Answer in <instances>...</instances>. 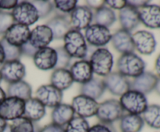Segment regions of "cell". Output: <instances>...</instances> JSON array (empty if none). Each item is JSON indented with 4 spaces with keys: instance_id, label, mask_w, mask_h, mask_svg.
<instances>
[{
    "instance_id": "1",
    "label": "cell",
    "mask_w": 160,
    "mask_h": 132,
    "mask_svg": "<svg viewBox=\"0 0 160 132\" xmlns=\"http://www.w3.org/2000/svg\"><path fill=\"white\" fill-rule=\"evenodd\" d=\"M63 49L71 58L85 59L88 54V44L81 31L70 29L63 37Z\"/></svg>"
},
{
    "instance_id": "2",
    "label": "cell",
    "mask_w": 160,
    "mask_h": 132,
    "mask_svg": "<svg viewBox=\"0 0 160 132\" xmlns=\"http://www.w3.org/2000/svg\"><path fill=\"white\" fill-rule=\"evenodd\" d=\"M146 64L134 52L123 54L117 62V71L127 78L135 79L145 71Z\"/></svg>"
},
{
    "instance_id": "3",
    "label": "cell",
    "mask_w": 160,
    "mask_h": 132,
    "mask_svg": "<svg viewBox=\"0 0 160 132\" xmlns=\"http://www.w3.org/2000/svg\"><path fill=\"white\" fill-rule=\"evenodd\" d=\"M88 61L94 74L106 77L112 72L114 65L113 55L106 48H96L92 53Z\"/></svg>"
},
{
    "instance_id": "4",
    "label": "cell",
    "mask_w": 160,
    "mask_h": 132,
    "mask_svg": "<svg viewBox=\"0 0 160 132\" xmlns=\"http://www.w3.org/2000/svg\"><path fill=\"white\" fill-rule=\"evenodd\" d=\"M119 102L123 111L130 114L142 115L148 106L146 95L131 89L120 96Z\"/></svg>"
},
{
    "instance_id": "5",
    "label": "cell",
    "mask_w": 160,
    "mask_h": 132,
    "mask_svg": "<svg viewBox=\"0 0 160 132\" xmlns=\"http://www.w3.org/2000/svg\"><path fill=\"white\" fill-rule=\"evenodd\" d=\"M123 110L119 100L110 99L98 103V110L95 116L100 123L106 124H112L114 122L120 121L123 115Z\"/></svg>"
},
{
    "instance_id": "6",
    "label": "cell",
    "mask_w": 160,
    "mask_h": 132,
    "mask_svg": "<svg viewBox=\"0 0 160 132\" xmlns=\"http://www.w3.org/2000/svg\"><path fill=\"white\" fill-rule=\"evenodd\" d=\"M15 23L30 26L38 21L40 19L37 9L31 1H22L18 2L11 11Z\"/></svg>"
},
{
    "instance_id": "7",
    "label": "cell",
    "mask_w": 160,
    "mask_h": 132,
    "mask_svg": "<svg viewBox=\"0 0 160 132\" xmlns=\"http://www.w3.org/2000/svg\"><path fill=\"white\" fill-rule=\"evenodd\" d=\"M111 31L109 28L101 25L91 24L84 31V38L88 44L97 48H104L112 39Z\"/></svg>"
},
{
    "instance_id": "8",
    "label": "cell",
    "mask_w": 160,
    "mask_h": 132,
    "mask_svg": "<svg viewBox=\"0 0 160 132\" xmlns=\"http://www.w3.org/2000/svg\"><path fill=\"white\" fill-rule=\"evenodd\" d=\"M24 107V100L7 96L0 105V116L6 121H13L23 116Z\"/></svg>"
},
{
    "instance_id": "9",
    "label": "cell",
    "mask_w": 160,
    "mask_h": 132,
    "mask_svg": "<svg viewBox=\"0 0 160 132\" xmlns=\"http://www.w3.org/2000/svg\"><path fill=\"white\" fill-rule=\"evenodd\" d=\"M134 50L143 55H151L156 49V39L152 32L145 30H138L132 34Z\"/></svg>"
},
{
    "instance_id": "10",
    "label": "cell",
    "mask_w": 160,
    "mask_h": 132,
    "mask_svg": "<svg viewBox=\"0 0 160 132\" xmlns=\"http://www.w3.org/2000/svg\"><path fill=\"white\" fill-rule=\"evenodd\" d=\"M70 105L75 114L84 119L95 116L98 107L97 100L82 94L74 96Z\"/></svg>"
},
{
    "instance_id": "11",
    "label": "cell",
    "mask_w": 160,
    "mask_h": 132,
    "mask_svg": "<svg viewBox=\"0 0 160 132\" xmlns=\"http://www.w3.org/2000/svg\"><path fill=\"white\" fill-rule=\"evenodd\" d=\"M62 92L51 84L41 85L35 93L36 99H38L45 107L52 109L62 102Z\"/></svg>"
},
{
    "instance_id": "12",
    "label": "cell",
    "mask_w": 160,
    "mask_h": 132,
    "mask_svg": "<svg viewBox=\"0 0 160 132\" xmlns=\"http://www.w3.org/2000/svg\"><path fill=\"white\" fill-rule=\"evenodd\" d=\"M102 80L106 89L114 96H121L131 89V81L118 71H112Z\"/></svg>"
},
{
    "instance_id": "13",
    "label": "cell",
    "mask_w": 160,
    "mask_h": 132,
    "mask_svg": "<svg viewBox=\"0 0 160 132\" xmlns=\"http://www.w3.org/2000/svg\"><path fill=\"white\" fill-rule=\"evenodd\" d=\"M69 21L72 29L81 31L92 24L94 12L87 6H78L70 13Z\"/></svg>"
},
{
    "instance_id": "14",
    "label": "cell",
    "mask_w": 160,
    "mask_h": 132,
    "mask_svg": "<svg viewBox=\"0 0 160 132\" xmlns=\"http://www.w3.org/2000/svg\"><path fill=\"white\" fill-rule=\"evenodd\" d=\"M2 79L9 84L23 80L26 75L25 65L20 60L6 61L0 68Z\"/></svg>"
},
{
    "instance_id": "15",
    "label": "cell",
    "mask_w": 160,
    "mask_h": 132,
    "mask_svg": "<svg viewBox=\"0 0 160 132\" xmlns=\"http://www.w3.org/2000/svg\"><path fill=\"white\" fill-rule=\"evenodd\" d=\"M33 61L36 68L42 71L54 70L57 64V52L49 46L39 49L34 54Z\"/></svg>"
},
{
    "instance_id": "16",
    "label": "cell",
    "mask_w": 160,
    "mask_h": 132,
    "mask_svg": "<svg viewBox=\"0 0 160 132\" xmlns=\"http://www.w3.org/2000/svg\"><path fill=\"white\" fill-rule=\"evenodd\" d=\"M30 34L31 30L29 26L14 23L5 33L2 36V39H4L9 44L21 48L28 41Z\"/></svg>"
},
{
    "instance_id": "17",
    "label": "cell",
    "mask_w": 160,
    "mask_h": 132,
    "mask_svg": "<svg viewBox=\"0 0 160 132\" xmlns=\"http://www.w3.org/2000/svg\"><path fill=\"white\" fill-rule=\"evenodd\" d=\"M51 29L46 24L38 25L31 30L28 42L36 50L48 47L53 40Z\"/></svg>"
},
{
    "instance_id": "18",
    "label": "cell",
    "mask_w": 160,
    "mask_h": 132,
    "mask_svg": "<svg viewBox=\"0 0 160 132\" xmlns=\"http://www.w3.org/2000/svg\"><path fill=\"white\" fill-rule=\"evenodd\" d=\"M140 23L149 29H160V6L156 4L145 5L138 9Z\"/></svg>"
},
{
    "instance_id": "19",
    "label": "cell",
    "mask_w": 160,
    "mask_h": 132,
    "mask_svg": "<svg viewBox=\"0 0 160 132\" xmlns=\"http://www.w3.org/2000/svg\"><path fill=\"white\" fill-rule=\"evenodd\" d=\"M70 72L71 74L73 82L78 83H86L93 78L94 72L92 71L90 62L87 59L78 60L70 65Z\"/></svg>"
},
{
    "instance_id": "20",
    "label": "cell",
    "mask_w": 160,
    "mask_h": 132,
    "mask_svg": "<svg viewBox=\"0 0 160 132\" xmlns=\"http://www.w3.org/2000/svg\"><path fill=\"white\" fill-rule=\"evenodd\" d=\"M111 43L114 49L121 54L134 52V45L131 32L119 29L112 35Z\"/></svg>"
},
{
    "instance_id": "21",
    "label": "cell",
    "mask_w": 160,
    "mask_h": 132,
    "mask_svg": "<svg viewBox=\"0 0 160 132\" xmlns=\"http://www.w3.org/2000/svg\"><path fill=\"white\" fill-rule=\"evenodd\" d=\"M159 78L152 71H144L131 82V89L146 95L154 91Z\"/></svg>"
},
{
    "instance_id": "22",
    "label": "cell",
    "mask_w": 160,
    "mask_h": 132,
    "mask_svg": "<svg viewBox=\"0 0 160 132\" xmlns=\"http://www.w3.org/2000/svg\"><path fill=\"white\" fill-rule=\"evenodd\" d=\"M118 19L121 29L126 30L129 32L134 30L140 24L138 9L128 4L123 9L119 11Z\"/></svg>"
},
{
    "instance_id": "23",
    "label": "cell",
    "mask_w": 160,
    "mask_h": 132,
    "mask_svg": "<svg viewBox=\"0 0 160 132\" xmlns=\"http://www.w3.org/2000/svg\"><path fill=\"white\" fill-rule=\"evenodd\" d=\"M46 25L51 29L53 38L56 40L63 39L67 32L72 29L68 17L60 14H56L55 16L50 19Z\"/></svg>"
},
{
    "instance_id": "24",
    "label": "cell",
    "mask_w": 160,
    "mask_h": 132,
    "mask_svg": "<svg viewBox=\"0 0 160 132\" xmlns=\"http://www.w3.org/2000/svg\"><path fill=\"white\" fill-rule=\"evenodd\" d=\"M74 116L75 113L72 106L61 102L52 109L51 113L52 123L64 127Z\"/></svg>"
},
{
    "instance_id": "25",
    "label": "cell",
    "mask_w": 160,
    "mask_h": 132,
    "mask_svg": "<svg viewBox=\"0 0 160 132\" xmlns=\"http://www.w3.org/2000/svg\"><path fill=\"white\" fill-rule=\"evenodd\" d=\"M46 113V107L35 97H31L25 101L23 116L32 122L36 123L41 121Z\"/></svg>"
},
{
    "instance_id": "26",
    "label": "cell",
    "mask_w": 160,
    "mask_h": 132,
    "mask_svg": "<svg viewBox=\"0 0 160 132\" xmlns=\"http://www.w3.org/2000/svg\"><path fill=\"white\" fill-rule=\"evenodd\" d=\"M73 83V79L68 68H55L50 76V84L62 92L70 88Z\"/></svg>"
},
{
    "instance_id": "27",
    "label": "cell",
    "mask_w": 160,
    "mask_h": 132,
    "mask_svg": "<svg viewBox=\"0 0 160 132\" xmlns=\"http://www.w3.org/2000/svg\"><path fill=\"white\" fill-rule=\"evenodd\" d=\"M145 122L142 115L126 113L120 119L119 127L121 132H141Z\"/></svg>"
},
{
    "instance_id": "28",
    "label": "cell",
    "mask_w": 160,
    "mask_h": 132,
    "mask_svg": "<svg viewBox=\"0 0 160 132\" xmlns=\"http://www.w3.org/2000/svg\"><path fill=\"white\" fill-rule=\"evenodd\" d=\"M106 90L102 79L93 77L90 81L81 85L80 91L81 94L97 100L102 96Z\"/></svg>"
},
{
    "instance_id": "29",
    "label": "cell",
    "mask_w": 160,
    "mask_h": 132,
    "mask_svg": "<svg viewBox=\"0 0 160 132\" xmlns=\"http://www.w3.org/2000/svg\"><path fill=\"white\" fill-rule=\"evenodd\" d=\"M7 96L17 97L20 99L27 101L31 98L32 88L31 85L26 81L21 80L14 83L9 84L6 90Z\"/></svg>"
},
{
    "instance_id": "30",
    "label": "cell",
    "mask_w": 160,
    "mask_h": 132,
    "mask_svg": "<svg viewBox=\"0 0 160 132\" xmlns=\"http://www.w3.org/2000/svg\"><path fill=\"white\" fill-rule=\"evenodd\" d=\"M93 20L96 24L109 28V26L113 25V23L117 20V15L114 10L105 5L95 10Z\"/></svg>"
},
{
    "instance_id": "31",
    "label": "cell",
    "mask_w": 160,
    "mask_h": 132,
    "mask_svg": "<svg viewBox=\"0 0 160 132\" xmlns=\"http://www.w3.org/2000/svg\"><path fill=\"white\" fill-rule=\"evenodd\" d=\"M142 115L144 122L148 127L156 130H160V105H148Z\"/></svg>"
},
{
    "instance_id": "32",
    "label": "cell",
    "mask_w": 160,
    "mask_h": 132,
    "mask_svg": "<svg viewBox=\"0 0 160 132\" xmlns=\"http://www.w3.org/2000/svg\"><path fill=\"white\" fill-rule=\"evenodd\" d=\"M10 132H38L35 123L32 122L24 116L12 121L9 124Z\"/></svg>"
},
{
    "instance_id": "33",
    "label": "cell",
    "mask_w": 160,
    "mask_h": 132,
    "mask_svg": "<svg viewBox=\"0 0 160 132\" xmlns=\"http://www.w3.org/2000/svg\"><path fill=\"white\" fill-rule=\"evenodd\" d=\"M90 125L88 121L81 116H75L64 127L65 132H88Z\"/></svg>"
},
{
    "instance_id": "34",
    "label": "cell",
    "mask_w": 160,
    "mask_h": 132,
    "mask_svg": "<svg viewBox=\"0 0 160 132\" xmlns=\"http://www.w3.org/2000/svg\"><path fill=\"white\" fill-rule=\"evenodd\" d=\"M54 9L57 10V14L66 16L70 15V12L78 6L77 0H55L52 2Z\"/></svg>"
},
{
    "instance_id": "35",
    "label": "cell",
    "mask_w": 160,
    "mask_h": 132,
    "mask_svg": "<svg viewBox=\"0 0 160 132\" xmlns=\"http://www.w3.org/2000/svg\"><path fill=\"white\" fill-rule=\"evenodd\" d=\"M0 41H1L2 45L3 47V50H4L6 61L20 60V57L22 56L21 48L9 44L2 38L0 40Z\"/></svg>"
},
{
    "instance_id": "36",
    "label": "cell",
    "mask_w": 160,
    "mask_h": 132,
    "mask_svg": "<svg viewBox=\"0 0 160 132\" xmlns=\"http://www.w3.org/2000/svg\"><path fill=\"white\" fill-rule=\"evenodd\" d=\"M33 3L35 8L37 9L40 18H45L48 16L52 11L54 9L52 2L50 1H31Z\"/></svg>"
},
{
    "instance_id": "37",
    "label": "cell",
    "mask_w": 160,
    "mask_h": 132,
    "mask_svg": "<svg viewBox=\"0 0 160 132\" xmlns=\"http://www.w3.org/2000/svg\"><path fill=\"white\" fill-rule=\"evenodd\" d=\"M15 23L11 12L0 10V35H4L7 30Z\"/></svg>"
},
{
    "instance_id": "38",
    "label": "cell",
    "mask_w": 160,
    "mask_h": 132,
    "mask_svg": "<svg viewBox=\"0 0 160 132\" xmlns=\"http://www.w3.org/2000/svg\"><path fill=\"white\" fill-rule=\"evenodd\" d=\"M56 51L57 52V64L56 68H67V67L70 66L72 58L62 47L56 48Z\"/></svg>"
},
{
    "instance_id": "39",
    "label": "cell",
    "mask_w": 160,
    "mask_h": 132,
    "mask_svg": "<svg viewBox=\"0 0 160 132\" xmlns=\"http://www.w3.org/2000/svg\"><path fill=\"white\" fill-rule=\"evenodd\" d=\"M88 132H116L112 124L98 123L90 127Z\"/></svg>"
},
{
    "instance_id": "40",
    "label": "cell",
    "mask_w": 160,
    "mask_h": 132,
    "mask_svg": "<svg viewBox=\"0 0 160 132\" xmlns=\"http://www.w3.org/2000/svg\"><path fill=\"white\" fill-rule=\"evenodd\" d=\"M106 5L110 9L116 10H121L127 6L126 0H106Z\"/></svg>"
},
{
    "instance_id": "41",
    "label": "cell",
    "mask_w": 160,
    "mask_h": 132,
    "mask_svg": "<svg viewBox=\"0 0 160 132\" xmlns=\"http://www.w3.org/2000/svg\"><path fill=\"white\" fill-rule=\"evenodd\" d=\"M18 2L17 0H0V10L12 11L17 6Z\"/></svg>"
},
{
    "instance_id": "42",
    "label": "cell",
    "mask_w": 160,
    "mask_h": 132,
    "mask_svg": "<svg viewBox=\"0 0 160 132\" xmlns=\"http://www.w3.org/2000/svg\"><path fill=\"white\" fill-rule=\"evenodd\" d=\"M38 132H65V129L63 127L50 123L39 129Z\"/></svg>"
},
{
    "instance_id": "43",
    "label": "cell",
    "mask_w": 160,
    "mask_h": 132,
    "mask_svg": "<svg viewBox=\"0 0 160 132\" xmlns=\"http://www.w3.org/2000/svg\"><path fill=\"white\" fill-rule=\"evenodd\" d=\"M21 52H22V55H25L28 56V57H34V54L36 53V51L38 50H36L35 48H33L32 46L31 45V43L29 42H27L26 43L23 45L21 47Z\"/></svg>"
},
{
    "instance_id": "44",
    "label": "cell",
    "mask_w": 160,
    "mask_h": 132,
    "mask_svg": "<svg viewBox=\"0 0 160 132\" xmlns=\"http://www.w3.org/2000/svg\"><path fill=\"white\" fill-rule=\"evenodd\" d=\"M85 6H87L89 9L95 11L106 5V2L104 0H92V1L88 0V1L85 2Z\"/></svg>"
},
{
    "instance_id": "45",
    "label": "cell",
    "mask_w": 160,
    "mask_h": 132,
    "mask_svg": "<svg viewBox=\"0 0 160 132\" xmlns=\"http://www.w3.org/2000/svg\"><path fill=\"white\" fill-rule=\"evenodd\" d=\"M148 3H150L149 1H145V0H130V1H127V4L137 9L143 7V6L148 4Z\"/></svg>"
},
{
    "instance_id": "46",
    "label": "cell",
    "mask_w": 160,
    "mask_h": 132,
    "mask_svg": "<svg viewBox=\"0 0 160 132\" xmlns=\"http://www.w3.org/2000/svg\"><path fill=\"white\" fill-rule=\"evenodd\" d=\"M155 72H156V76L158 78H160V54L157 56L155 61V66H154Z\"/></svg>"
},
{
    "instance_id": "47",
    "label": "cell",
    "mask_w": 160,
    "mask_h": 132,
    "mask_svg": "<svg viewBox=\"0 0 160 132\" xmlns=\"http://www.w3.org/2000/svg\"><path fill=\"white\" fill-rule=\"evenodd\" d=\"M5 61H6V58H5L4 50H3V47L2 45L1 41H0V68L4 64Z\"/></svg>"
},
{
    "instance_id": "48",
    "label": "cell",
    "mask_w": 160,
    "mask_h": 132,
    "mask_svg": "<svg viewBox=\"0 0 160 132\" xmlns=\"http://www.w3.org/2000/svg\"><path fill=\"white\" fill-rule=\"evenodd\" d=\"M8 123L7 121H5L3 118H2L0 116V132H3L6 129V127H8Z\"/></svg>"
},
{
    "instance_id": "49",
    "label": "cell",
    "mask_w": 160,
    "mask_h": 132,
    "mask_svg": "<svg viewBox=\"0 0 160 132\" xmlns=\"http://www.w3.org/2000/svg\"><path fill=\"white\" fill-rule=\"evenodd\" d=\"M7 97V95H6V93L4 91L2 87H0V105L2 104V102L5 100V99Z\"/></svg>"
},
{
    "instance_id": "50",
    "label": "cell",
    "mask_w": 160,
    "mask_h": 132,
    "mask_svg": "<svg viewBox=\"0 0 160 132\" xmlns=\"http://www.w3.org/2000/svg\"><path fill=\"white\" fill-rule=\"evenodd\" d=\"M155 91L157 93V94H159L160 96V78L158 79L157 83H156V89H155Z\"/></svg>"
},
{
    "instance_id": "51",
    "label": "cell",
    "mask_w": 160,
    "mask_h": 132,
    "mask_svg": "<svg viewBox=\"0 0 160 132\" xmlns=\"http://www.w3.org/2000/svg\"><path fill=\"white\" fill-rule=\"evenodd\" d=\"M3 132H10V130H9V125H8V127H6V130H5L4 131H3Z\"/></svg>"
},
{
    "instance_id": "52",
    "label": "cell",
    "mask_w": 160,
    "mask_h": 132,
    "mask_svg": "<svg viewBox=\"0 0 160 132\" xmlns=\"http://www.w3.org/2000/svg\"><path fill=\"white\" fill-rule=\"evenodd\" d=\"M2 81V74H1V71H0V83H1V82Z\"/></svg>"
}]
</instances>
